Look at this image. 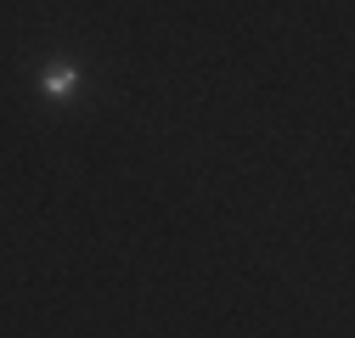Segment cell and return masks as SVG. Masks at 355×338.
Here are the masks:
<instances>
[{"label":"cell","mask_w":355,"mask_h":338,"mask_svg":"<svg viewBox=\"0 0 355 338\" xmlns=\"http://www.w3.org/2000/svg\"><path fill=\"white\" fill-rule=\"evenodd\" d=\"M73 84H79V68H68V62H46L40 68V91L46 96H73Z\"/></svg>","instance_id":"1"}]
</instances>
